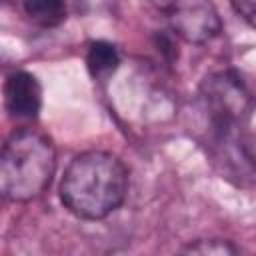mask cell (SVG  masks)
I'll list each match as a JSON object with an SVG mask.
<instances>
[{"instance_id": "cell-6", "label": "cell", "mask_w": 256, "mask_h": 256, "mask_svg": "<svg viewBox=\"0 0 256 256\" xmlns=\"http://www.w3.org/2000/svg\"><path fill=\"white\" fill-rule=\"evenodd\" d=\"M86 66H88V72H90V76L94 80L108 78L120 66L118 48L112 42H106V40H94V42H90L88 54H86Z\"/></svg>"}, {"instance_id": "cell-4", "label": "cell", "mask_w": 256, "mask_h": 256, "mask_svg": "<svg viewBox=\"0 0 256 256\" xmlns=\"http://www.w3.org/2000/svg\"><path fill=\"white\" fill-rule=\"evenodd\" d=\"M164 14L170 30L190 44H204L222 30L220 16L210 0H152Z\"/></svg>"}, {"instance_id": "cell-3", "label": "cell", "mask_w": 256, "mask_h": 256, "mask_svg": "<svg viewBox=\"0 0 256 256\" xmlns=\"http://www.w3.org/2000/svg\"><path fill=\"white\" fill-rule=\"evenodd\" d=\"M202 112L208 116L210 132L220 150L228 148L252 158V140L242 138V126L252 116V96L242 76L234 70H220L206 76L198 90Z\"/></svg>"}, {"instance_id": "cell-9", "label": "cell", "mask_w": 256, "mask_h": 256, "mask_svg": "<svg viewBox=\"0 0 256 256\" xmlns=\"http://www.w3.org/2000/svg\"><path fill=\"white\" fill-rule=\"evenodd\" d=\"M234 12L246 20L248 26L254 24V14H256V0H230Z\"/></svg>"}, {"instance_id": "cell-7", "label": "cell", "mask_w": 256, "mask_h": 256, "mask_svg": "<svg viewBox=\"0 0 256 256\" xmlns=\"http://www.w3.org/2000/svg\"><path fill=\"white\" fill-rule=\"evenodd\" d=\"M24 14L42 28L60 26L66 20V0H22Z\"/></svg>"}, {"instance_id": "cell-1", "label": "cell", "mask_w": 256, "mask_h": 256, "mask_svg": "<svg viewBox=\"0 0 256 256\" xmlns=\"http://www.w3.org/2000/svg\"><path fill=\"white\" fill-rule=\"evenodd\" d=\"M124 162L104 150H88L72 158L60 180V200L68 212L82 220L110 216L128 194Z\"/></svg>"}, {"instance_id": "cell-8", "label": "cell", "mask_w": 256, "mask_h": 256, "mask_svg": "<svg viewBox=\"0 0 256 256\" xmlns=\"http://www.w3.org/2000/svg\"><path fill=\"white\" fill-rule=\"evenodd\" d=\"M186 254H202V256H230V254H236L238 248L230 242V240H222V238H208V240H196V242H190L186 248H184Z\"/></svg>"}, {"instance_id": "cell-2", "label": "cell", "mask_w": 256, "mask_h": 256, "mask_svg": "<svg viewBox=\"0 0 256 256\" xmlns=\"http://www.w3.org/2000/svg\"><path fill=\"white\" fill-rule=\"evenodd\" d=\"M54 172L56 150L52 140L34 128H22L0 148V198L30 202L50 186Z\"/></svg>"}, {"instance_id": "cell-5", "label": "cell", "mask_w": 256, "mask_h": 256, "mask_svg": "<svg viewBox=\"0 0 256 256\" xmlns=\"http://www.w3.org/2000/svg\"><path fill=\"white\" fill-rule=\"evenodd\" d=\"M2 96L10 118L20 122L34 120L42 108V86L38 78L26 70L12 72L6 78Z\"/></svg>"}]
</instances>
